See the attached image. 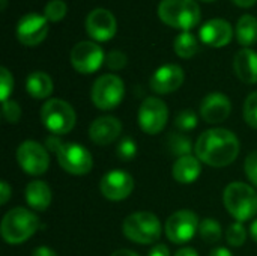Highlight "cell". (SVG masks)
Listing matches in <instances>:
<instances>
[{
	"mask_svg": "<svg viewBox=\"0 0 257 256\" xmlns=\"http://www.w3.org/2000/svg\"><path fill=\"white\" fill-rule=\"evenodd\" d=\"M122 122L114 116H99L89 127V137L95 145L107 146L119 139Z\"/></svg>",
	"mask_w": 257,
	"mask_h": 256,
	"instance_id": "d6986e66",
	"label": "cell"
},
{
	"mask_svg": "<svg viewBox=\"0 0 257 256\" xmlns=\"http://www.w3.org/2000/svg\"><path fill=\"white\" fill-rule=\"evenodd\" d=\"M45 148L51 151L59 166L71 175H87L93 167V158L89 149H86L80 143L74 142H63L60 136H48L45 139Z\"/></svg>",
	"mask_w": 257,
	"mask_h": 256,
	"instance_id": "7a4b0ae2",
	"label": "cell"
},
{
	"mask_svg": "<svg viewBox=\"0 0 257 256\" xmlns=\"http://www.w3.org/2000/svg\"><path fill=\"white\" fill-rule=\"evenodd\" d=\"M117 30V23L114 15L104 8L93 9L86 18V32L87 35L98 42L110 41Z\"/></svg>",
	"mask_w": 257,
	"mask_h": 256,
	"instance_id": "9a60e30c",
	"label": "cell"
},
{
	"mask_svg": "<svg viewBox=\"0 0 257 256\" xmlns=\"http://www.w3.org/2000/svg\"><path fill=\"white\" fill-rule=\"evenodd\" d=\"M226 240L229 243V246L232 247H239L247 241V231L244 228V225L241 222H235L232 225H229L227 231H226Z\"/></svg>",
	"mask_w": 257,
	"mask_h": 256,
	"instance_id": "f1b7e54d",
	"label": "cell"
},
{
	"mask_svg": "<svg viewBox=\"0 0 257 256\" xmlns=\"http://www.w3.org/2000/svg\"><path fill=\"white\" fill-rule=\"evenodd\" d=\"M14 91V77L8 68H0V100L2 103L8 101Z\"/></svg>",
	"mask_w": 257,
	"mask_h": 256,
	"instance_id": "d6a6232c",
	"label": "cell"
},
{
	"mask_svg": "<svg viewBox=\"0 0 257 256\" xmlns=\"http://www.w3.org/2000/svg\"><path fill=\"white\" fill-rule=\"evenodd\" d=\"M197 124H199V118L190 109L179 112L176 119H175V127L181 131H191L197 127Z\"/></svg>",
	"mask_w": 257,
	"mask_h": 256,
	"instance_id": "f546056e",
	"label": "cell"
},
{
	"mask_svg": "<svg viewBox=\"0 0 257 256\" xmlns=\"http://www.w3.org/2000/svg\"><path fill=\"white\" fill-rule=\"evenodd\" d=\"M223 202L236 222H247L257 214V192L245 183H230L224 189Z\"/></svg>",
	"mask_w": 257,
	"mask_h": 256,
	"instance_id": "277c9868",
	"label": "cell"
},
{
	"mask_svg": "<svg viewBox=\"0 0 257 256\" xmlns=\"http://www.w3.org/2000/svg\"><path fill=\"white\" fill-rule=\"evenodd\" d=\"M244 170L250 183L257 187V151H253L251 154L247 155L245 163H244Z\"/></svg>",
	"mask_w": 257,
	"mask_h": 256,
	"instance_id": "d590c367",
	"label": "cell"
},
{
	"mask_svg": "<svg viewBox=\"0 0 257 256\" xmlns=\"http://www.w3.org/2000/svg\"><path fill=\"white\" fill-rule=\"evenodd\" d=\"M250 235H251V238L257 243V219L250 225Z\"/></svg>",
	"mask_w": 257,
	"mask_h": 256,
	"instance_id": "ee69618b",
	"label": "cell"
},
{
	"mask_svg": "<svg viewBox=\"0 0 257 256\" xmlns=\"http://www.w3.org/2000/svg\"><path fill=\"white\" fill-rule=\"evenodd\" d=\"M2 113H3V119L8 122V124H17L21 118V107L17 101L14 100H8L3 103V109H2Z\"/></svg>",
	"mask_w": 257,
	"mask_h": 256,
	"instance_id": "836d02e7",
	"label": "cell"
},
{
	"mask_svg": "<svg viewBox=\"0 0 257 256\" xmlns=\"http://www.w3.org/2000/svg\"><path fill=\"white\" fill-rule=\"evenodd\" d=\"M232 113L230 100L221 92L208 94L200 103V116L208 124H221Z\"/></svg>",
	"mask_w": 257,
	"mask_h": 256,
	"instance_id": "e0dca14e",
	"label": "cell"
},
{
	"mask_svg": "<svg viewBox=\"0 0 257 256\" xmlns=\"http://www.w3.org/2000/svg\"><path fill=\"white\" fill-rule=\"evenodd\" d=\"M5 8H6V0H2V9L5 11Z\"/></svg>",
	"mask_w": 257,
	"mask_h": 256,
	"instance_id": "f6af8a7d",
	"label": "cell"
},
{
	"mask_svg": "<svg viewBox=\"0 0 257 256\" xmlns=\"http://www.w3.org/2000/svg\"><path fill=\"white\" fill-rule=\"evenodd\" d=\"M235 35H236L238 44H241L244 48H250L251 45H254L257 42L256 17H253L250 14H244L236 23Z\"/></svg>",
	"mask_w": 257,
	"mask_h": 256,
	"instance_id": "cb8c5ba5",
	"label": "cell"
},
{
	"mask_svg": "<svg viewBox=\"0 0 257 256\" xmlns=\"http://www.w3.org/2000/svg\"><path fill=\"white\" fill-rule=\"evenodd\" d=\"M232 2L239 8H251L253 5H256L257 0H232Z\"/></svg>",
	"mask_w": 257,
	"mask_h": 256,
	"instance_id": "b9f144b4",
	"label": "cell"
},
{
	"mask_svg": "<svg viewBox=\"0 0 257 256\" xmlns=\"http://www.w3.org/2000/svg\"><path fill=\"white\" fill-rule=\"evenodd\" d=\"M209 256H233V255H232V252H230L229 249H226V247H217V249H214V250L211 252V255Z\"/></svg>",
	"mask_w": 257,
	"mask_h": 256,
	"instance_id": "60d3db41",
	"label": "cell"
},
{
	"mask_svg": "<svg viewBox=\"0 0 257 256\" xmlns=\"http://www.w3.org/2000/svg\"><path fill=\"white\" fill-rule=\"evenodd\" d=\"M41 121L53 136L68 134L77 121L74 107L60 98H51L41 107Z\"/></svg>",
	"mask_w": 257,
	"mask_h": 256,
	"instance_id": "52a82bcc",
	"label": "cell"
},
{
	"mask_svg": "<svg viewBox=\"0 0 257 256\" xmlns=\"http://www.w3.org/2000/svg\"><path fill=\"white\" fill-rule=\"evenodd\" d=\"M172 174L176 183L185 184V186L193 184L197 181V178L202 174V161L194 155L179 157L176 158L172 167Z\"/></svg>",
	"mask_w": 257,
	"mask_h": 256,
	"instance_id": "44dd1931",
	"label": "cell"
},
{
	"mask_svg": "<svg viewBox=\"0 0 257 256\" xmlns=\"http://www.w3.org/2000/svg\"><path fill=\"white\" fill-rule=\"evenodd\" d=\"M110 256H140L139 253L133 252V250H128V249H119L116 252H113Z\"/></svg>",
	"mask_w": 257,
	"mask_h": 256,
	"instance_id": "7bdbcfd3",
	"label": "cell"
},
{
	"mask_svg": "<svg viewBox=\"0 0 257 256\" xmlns=\"http://www.w3.org/2000/svg\"><path fill=\"white\" fill-rule=\"evenodd\" d=\"M26 91L35 100H45L53 94V80L42 71H35L26 78Z\"/></svg>",
	"mask_w": 257,
	"mask_h": 256,
	"instance_id": "603a6c76",
	"label": "cell"
},
{
	"mask_svg": "<svg viewBox=\"0 0 257 256\" xmlns=\"http://www.w3.org/2000/svg\"><path fill=\"white\" fill-rule=\"evenodd\" d=\"M199 225L200 220L196 213L190 210H179L167 219L164 232L170 243L185 244L191 241L196 234H199Z\"/></svg>",
	"mask_w": 257,
	"mask_h": 256,
	"instance_id": "9c48e42d",
	"label": "cell"
},
{
	"mask_svg": "<svg viewBox=\"0 0 257 256\" xmlns=\"http://www.w3.org/2000/svg\"><path fill=\"white\" fill-rule=\"evenodd\" d=\"M38 229H39V219L36 217L35 213L23 207L9 210L3 216L2 226H0L3 240L12 246L27 241L30 237L36 234Z\"/></svg>",
	"mask_w": 257,
	"mask_h": 256,
	"instance_id": "3957f363",
	"label": "cell"
},
{
	"mask_svg": "<svg viewBox=\"0 0 257 256\" xmlns=\"http://www.w3.org/2000/svg\"><path fill=\"white\" fill-rule=\"evenodd\" d=\"M48 20L39 14H26L17 24V38L26 47L39 45L48 35Z\"/></svg>",
	"mask_w": 257,
	"mask_h": 256,
	"instance_id": "5bb4252c",
	"label": "cell"
},
{
	"mask_svg": "<svg viewBox=\"0 0 257 256\" xmlns=\"http://www.w3.org/2000/svg\"><path fill=\"white\" fill-rule=\"evenodd\" d=\"M128 63V57L123 51L120 50H111L107 56H105V65L113 69V71H119L123 69Z\"/></svg>",
	"mask_w": 257,
	"mask_h": 256,
	"instance_id": "e575fe53",
	"label": "cell"
},
{
	"mask_svg": "<svg viewBox=\"0 0 257 256\" xmlns=\"http://www.w3.org/2000/svg\"><path fill=\"white\" fill-rule=\"evenodd\" d=\"M125 95V84L120 77L114 74H104L93 81L90 98L96 109L111 110L117 107Z\"/></svg>",
	"mask_w": 257,
	"mask_h": 256,
	"instance_id": "ba28073f",
	"label": "cell"
},
{
	"mask_svg": "<svg viewBox=\"0 0 257 256\" xmlns=\"http://www.w3.org/2000/svg\"><path fill=\"white\" fill-rule=\"evenodd\" d=\"M123 235L137 244H154L160 240L163 228L160 219L149 211L130 214L122 223Z\"/></svg>",
	"mask_w": 257,
	"mask_h": 256,
	"instance_id": "8992f818",
	"label": "cell"
},
{
	"mask_svg": "<svg viewBox=\"0 0 257 256\" xmlns=\"http://www.w3.org/2000/svg\"><path fill=\"white\" fill-rule=\"evenodd\" d=\"M139 125L140 130L149 136L161 133L169 121L167 104L157 97H148L143 100L139 109Z\"/></svg>",
	"mask_w": 257,
	"mask_h": 256,
	"instance_id": "30bf717a",
	"label": "cell"
},
{
	"mask_svg": "<svg viewBox=\"0 0 257 256\" xmlns=\"http://www.w3.org/2000/svg\"><path fill=\"white\" fill-rule=\"evenodd\" d=\"M11 195H12L11 186L8 184V181H2V183H0V204H2V205L8 204Z\"/></svg>",
	"mask_w": 257,
	"mask_h": 256,
	"instance_id": "8d00e7d4",
	"label": "cell"
},
{
	"mask_svg": "<svg viewBox=\"0 0 257 256\" xmlns=\"http://www.w3.org/2000/svg\"><path fill=\"white\" fill-rule=\"evenodd\" d=\"M68 6L63 0H51L44 8V17L51 23H59L65 18Z\"/></svg>",
	"mask_w": 257,
	"mask_h": 256,
	"instance_id": "83f0119b",
	"label": "cell"
},
{
	"mask_svg": "<svg viewBox=\"0 0 257 256\" xmlns=\"http://www.w3.org/2000/svg\"><path fill=\"white\" fill-rule=\"evenodd\" d=\"M199 235L206 244H217L221 241V237H223L221 225L212 217L203 219L199 225Z\"/></svg>",
	"mask_w": 257,
	"mask_h": 256,
	"instance_id": "484cf974",
	"label": "cell"
},
{
	"mask_svg": "<svg viewBox=\"0 0 257 256\" xmlns=\"http://www.w3.org/2000/svg\"><path fill=\"white\" fill-rule=\"evenodd\" d=\"M17 161L27 175H44L50 167L48 149L35 140H24L17 148Z\"/></svg>",
	"mask_w": 257,
	"mask_h": 256,
	"instance_id": "8fae6325",
	"label": "cell"
},
{
	"mask_svg": "<svg viewBox=\"0 0 257 256\" xmlns=\"http://www.w3.org/2000/svg\"><path fill=\"white\" fill-rule=\"evenodd\" d=\"M158 17L170 27L190 32V29L200 23L202 11L196 0H161Z\"/></svg>",
	"mask_w": 257,
	"mask_h": 256,
	"instance_id": "5b68a950",
	"label": "cell"
},
{
	"mask_svg": "<svg viewBox=\"0 0 257 256\" xmlns=\"http://www.w3.org/2000/svg\"><path fill=\"white\" fill-rule=\"evenodd\" d=\"M241 143L236 134L226 128H211L199 136L194 145L196 157L212 167H226L239 155Z\"/></svg>",
	"mask_w": 257,
	"mask_h": 256,
	"instance_id": "6da1fadb",
	"label": "cell"
},
{
	"mask_svg": "<svg viewBox=\"0 0 257 256\" xmlns=\"http://www.w3.org/2000/svg\"><path fill=\"white\" fill-rule=\"evenodd\" d=\"M99 190L108 201H123L134 190V178L122 169H113L101 178Z\"/></svg>",
	"mask_w": 257,
	"mask_h": 256,
	"instance_id": "4fadbf2b",
	"label": "cell"
},
{
	"mask_svg": "<svg viewBox=\"0 0 257 256\" xmlns=\"http://www.w3.org/2000/svg\"><path fill=\"white\" fill-rule=\"evenodd\" d=\"M169 149L173 155L179 157H185V155H191L193 151V145L190 142L188 137H185L181 133H172L169 137Z\"/></svg>",
	"mask_w": 257,
	"mask_h": 256,
	"instance_id": "4316f807",
	"label": "cell"
},
{
	"mask_svg": "<svg viewBox=\"0 0 257 256\" xmlns=\"http://www.w3.org/2000/svg\"><path fill=\"white\" fill-rule=\"evenodd\" d=\"M184 69L176 63H166L160 66L151 77V89L158 95H167L178 91L184 83Z\"/></svg>",
	"mask_w": 257,
	"mask_h": 256,
	"instance_id": "2e32d148",
	"label": "cell"
},
{
	"mask_svg": "<svg viewBox=\"0 0 257 256\" xmlns=\"http://www.w3.org/2000/svg\"><path fill=\"white\" fill-rule=\"evenodd\" d=\"M32 256H57V255H56V252H54L53 249H50V247H47V246H39V247H36V249L33 250Z\"/></svg>",
	"mask_w": 257,
	"mask_h": 256,
	"instance_id": "f35d334b",
	"label": "cell"
},
{
	"mask_svg": "<svg viewBox=\"0 0 257 256\" xmlns=\"http://www.w3.org/2000/svg\"><path fill=\"white\" fill-rule=\"evenodd\" d=\"M26 202L36 211L48 210L51 204V189L44 181H32L26 186Z\"/></svg>",
	"mask_w": 257,
	"mask_h": 256,
	"instance_id": "7402d4cb",
	"label": "cell"
},
{
	"mask_svg": "<svg viewBox=\"0 0 257 256\" xmlns=\"http://www.w3.org/2000/svg\"><path fill=\"white\" fill-rule=\"evenodd\" d=\"M148 256H170V250L166 244H155L149 250Z\"/></svg>",
	"mask_w": 257,
	"mask_h": 256,
	"instance_id": "74e56055",
	"label": "cell"
},
{
	"mask_svg": "<svg viewBox=\"0 0 257 256\" xmlns=\"http://www.w3.org/2000/svg\"><path fill=\"white\" fill-rule=\"evenodd\" d=\"M175 53L181 59H191L199 51V42L197 38L191 32H181L175 38Z\"/></svg>",
	"mask_w": 257,
	"mask_h": 256,
	"instance_id": "d4e9b609",
	"label": "cell"
},
{
	"mask_svg": "<svg viewBox=\"0 0 257 256\" xmlns=\"http://www.w3.org/2000/svg\"><path fill=\"white\" fill-rule=\"evenodd\" d=\"M202 2H214V0H202Z\"/></svg>",
	"mask_w": 257,
	"mask_h": 256,
	"instance_id": "bcb514c9",
	"label": "cell"
},
{
	"mask_svg": "<svg viewBox=\"0 0 257 256\" xmlns=\"http://www.w3.org/2000/svg\"><path fill=\"white\" fill-rule=\"evenodd\" d=\"M244 119L248 127L257 130V91L251 92L244 103Z\"/></svg>",
	"mask_w": 257,
	"mask_h": 256,
	"instance_id": "4dcf8cb0",
	"label": "cell"
},
{
	"mask_svg": "<svg viewBox=\"0 0 257 256\" xmlns=\"http://www.w3.org/2000/svg\"><path fill=\"white\" fill-rule=\"evenodd\" d=\"M175 256H199V253L193 247H182L175 253Z\"/></svg>",
	"mask_w": 257,
	"mask_h": 256,
	"instance_id": "ab89813d",
	"label": "cell"
},
{
	"mask_svg": "<svg viewBox=\"0 0 257 256\" xmlns=\"http://www.w3.org/2000/svg\"><path fill=\"white\" fill-rule=\"evenodd\" d=\"M236 77L247 84L257 83V51L253 48H241L233 59Z\"/></svg>",
	"mask_w": 257,
	"mask_h": 256,
	"instance_id": "ffe728a7",
	"label": "cell"
},
{
	"mask_svg": "<svg viewBox=\"0 0 257 256\" xmlns=\"http://www.w3.org/2000/svg\"><path fill=\"white\" fill-rule=\"evenodd\" d=\"M233 29L224 18H212L200 27V41L212 48L226 47L233 38Z\"/></svg>",
	"mask_w": 257,
	"mask_h": 256,
	"instance_id": "ac0fdd59",
	"label": "cell"
},
{
	"mask_svg": "<svg viewBox=\"0 0 257 256\" xmlns=\"http://www.w3.org/2000/svg\"><path fill=\"white\" fill-rule=\"evenodd\" d=\"M104 62V50L93 41H81L71 50V65L80 74H93Z\"/></svg>",
	"mask_w": 257,
	"mask_h": 256,
	"instance_id": "7c38bea8",
	"label": "cell"
},
{
	"mask_svg": "<svg viewBox=\"0 0 257 256\" xmlns=\"http://www.w3.org/2000/svg\"><path fill=\"white\" fill-rule=\"evenodd\" d=\"M116 154L122 161L134 160L136 155H137V143H136V140L131 139V137H123L119 142L117 148H116Z\"/></svg>",
	"mask_w": 257,
	"mask_h": 256,
	"instance_id": "1f68e13d",
	"label": "cell"
}]
</instances>
